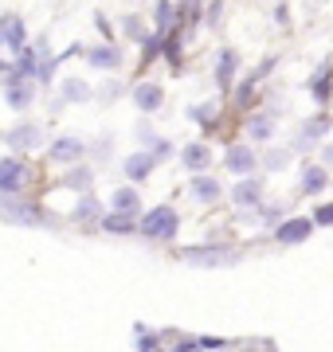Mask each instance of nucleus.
I'll return each mask as SVG.
<instances>
[{
	"label": "nucleus",
	"instance_id": "7",
	"mask_svg": "<svg viewBox=\"0 0 333 352\" xmlns=\"http://www.w3.org/2000/svg\"><path fill=\"white\" fill-rule=\"evenodd\" d=\"M153 168H157V157H153V153H145V149H141V153H129L126 164H122V173H126L133 184H141V180L153 173Z\"/></svg>",
	"mask_w": 333,
	"mask_h": 352
},
{
	"label": "nucleus",
	"instance_id": "15",
	"mask_svg": "<svg viewBox=\"0 0 333 352\" xmlns=\"http://www.w3.org/2000/svg\"><path fill=\"white\" fill-rule=\"evenodd\" d=\"M219 192H224V188H219L216 176H208V173H196V176H193V196H196L200 204H216Z\"/></svg>",
	"mask_w": 333,
	"mask_h": 352
},
{
	"label": "nucleus",
	"instance_id": "8",
	"mask_svg": "<svg viewBox=\"0 0 333 352\" xmlns=\"http://www.w3.org/2000/svg\"><path fill=\"white\" fill-rule=\"evenodd\" d=\"M87 157V145L78 138H59V141H52V161L55 164H71V161H83Z\"/></svg>",
	"mask_w": 333,
	"mask_h": 352
},
{
	"label": "nucleus",
	"instance_id": "34",
	"mask_svg": "<svg viewBox=\"0 0 333 352\" xmlns=\"http://www.w3.org/2000/svg\"><path fill=\"white\" fill-rule=\"evenodd\" d=\"M275 20H279V24H290V8H286V4H279V8H275Z\"/></svg>",
	"mask_w": 333,
	"mask_h": 352
},
{
	"label": "nucleus",
	"instance_id": "22",
	"mask_svg": "<svg viewBox=\"0 0 333 352\" xmlns=\"http://www.w3.org/2000/svg\"><path fill=\"white\" fill-rule=\"evenodd\" d=\"M231 78H235V51H219L216 82H219V87H231Z\"/></svg>",
	"mask_w": 333,
	"mask_h": 352
},
{
	"label": "nucleus",
	"instance_id": "16",
	"mask_svg": "<svg viewBox=\"0 0 333 352\" xmlns=\"http://www.w3.org/2000/svg\"><path fill=\"white\" fill-rule=\"evenodd\" d=\"M333 63H321L318 71H314V78H310V94H314V102H330L333 94Z\"/></svg>",
	"mask_w": 333,
	"mask_h": 352
},
{
	"label": "nucleus",
	"instance_id": "13",
	"mask_svg": "<svg viewBox=\"0 0 333 352\" xmlns=\"http://www.w3.org/2000/svg\"><path fill=\"white\" fill-rule=\"evenodd\" d=\"M0 215H4V219H16V223H43V215L36 212V204L0 200Z\"/></svg>",
	"mask_w": 333,
	"mask_h": 352
},
{
	"label": "nucleus",
	"instance_id": "5",
	"mask_svg": "<svg viewBox=\"0 0 333 352\" xmlns=\"http://www.w3.org/2000/svg\"><path fill=\"white\" fill-rule=\"evenodd\" d=\"M28 43V32H24V20L16 16H0V51H20Z\"/></svg>",
	"mask_w": 333,
	"mask_h": 352
},
{
	"label": "nucleus",
	"instance_id": "4",
	"mask_svg": "<svg viewBox=\"0 0 333 352\" xmlns=\"http://www.w3.org/2000/svg\"><path fill=\"white\" fill-rule=\"evenodd\" d=\"M231 200H235V208H259V200H263V176L247 173L244 180L231 188Z\"/></svg>",
	"mask_w": 333,
	"mask_h": 352
},
{
	"label": "nucleus",
	"instance_id": "19",
	"mask_svg": "<svg viewBox=\"0 0 333 352\" xmlns=\"http://www.w3.org/2000/svg\"><path fill=\"white\" fill-rule=\"evenodd\" d=\"M228 168L231 173H239V176L255 173V153L247 149V145H231L228 149Z\"/></svg>",
	"mask_w": 333,
	"mask_h": 352
},
{
	"label": "nucleus",
	"instance_id": "3",
	"mask_svg": "<svg viewBox=\"0 0 333 352\" xmlns=\"http://www.w3.org/2000/svg\"><path fill=\"white\" fill-rule=\"evenodd\" d=\"M310 235H314V219H302V215H294V219H282V223L275 227V239L286 243V247H294V243H306Z\"/></svg>",
	"mask_w": 333,
	"mask_h": 352
},
{
	"label": "nucleus",
	"instance_id": "10",
	"mask_svg": "<svg viewBox=\"0 0 333 352\" xmlns=\"http://www.w3.org/2000/svg\"><path fill=\"white\" fill-rule=\"evenodd\" d=\"M133 102H138L141 113H153V110H161L165 90L157 87V82H141V87H133Z\"/></svg>",
	"mask_w": 333,
	"mask_h": 352
},
{
	"label": "nucleus",
	"instance_id": "35",
	"mask_svg": "<svg viewBox=\"0 0 333 352\" xmlns=\"http://www.w3.org/2000/svg\"><path fill=\"white\" fill-rule=\"evenodd\" d=\"M321 161H325V164H333V145H325V149H321Z\"/></svg>",
	"mask_w": 333,
	"mask_h": 352
},
{
	"label": "nucleus",
	"instance_id": "28",
	"mask_svg": "<svg viewBox=\"0 0 333 352\" xmlns=\"http://www.w3.org/2000/svg\"><path fill=\"white\" fill-rule=\"evenodd\" d=\"M157 32H161V36H165L169 32V24H173V4H169V0H161V4H157Z\"/></svg>",
	"mask_w": 333,
	"mask_h": 352
},
{
	"label": "nucleus",
	"instance_id": "31",
	"mask_svg": "<svg viewBox=\"0 0 333 352\" xmlns=\"http://www.w3.org/2000/svg\"><path fill=\"white\" fill-rule=\"evenodd\" d=\"M122 28H126L129 39H145V28H141V16H126L122 20Z\"/></svg>",
	"mask_w": 333,
	"mask_h": 352
},
{
	"label": "nucleus",
	"instance_id": "2",
	"mask_svg": "<svg viewBox=\"0 0 333 352\" xmlns=\"http://www.w3.org/2000/svg\"><path fill=\"white\" fill-rule=\"evenodd\" d=\"M28 180H32V168H28L24 161H16V157H0V192H4V196L20 192Z\"/></svg>",
	"mask_w": 333,
	"mask_h": 352
},
{
	"label": "nucleus",
	"instance_id": "1",
	"mask_svg": "<svg viewBox=\"0 0 333 352\" xmlns=\"http://www.w3.org/2000/svg\"><path fill=\"white\" fill-rule=\"evenodd\" d=\"M177 227H180L177 208H169V204H161V208H153V212H145V215H141L138 231L145 235V239L165 243V239H177Z\"/></svg>",
	"mask_w": 333,
	"mask_h": 352
},
{
	"label": "nucleus",
	"instance_id": "27",
	"mask_svg": "<svg viewBox=\"0 0 333 352\" xmlns=\"http://www.w3.org/2000/svg\"><path fill=\"white\" fill-rule=\"evenodd\" d=\"M216 113H219L216 102H200V106H193V110H189V118H193L196 126H212V122H216Z\"/></svg>",
	"mask_w": 333,
	"mask_h": 352
},
{
	"label": "nucleus",
	"instance_id": "29",
	"mask_svg": "<svg viewBox=\"0 0 333 352\" xmlns=\"http://www.w3.org/2000/svg\"><path fill=\"white\" fill-rule=\"evenodd\" d=\"M133 333H138V349H157V344H161V337H157L153 329L138 325V329H133Z\"/></svg>",
	"mask_w": 333,
	"mask_h": 352
},
{
	"label": "nucleus",
	"instance_id": "33",
	"mask_svg": "<svg viewBox=\"0 0 333 352\" xmlns=\"http://www.w3.org/2000/svg\"><path fill=\"white\" fill-rule=\"evenodd\" d=\"M259 215H263V219H282V208L279 204H270V208H263Z\"/></svg>",
	"mask_w": 333,
	"mask_h": 352
},
{
	"label": "nucleus",
	"instance_id": "6",
	"mask_svg": "<svg viewBox=\"0 0 333 352\" xmlns=\"http://www.w3.org/2000/svg\"><path fill=\"white\" fill-rule=\"evenodd\" d=\"M184 258L196 266H231L239 254L235 251H216V247H193V251H184Z\"/></svg>",
	"mask_w": 333,
	"mask_h": 352
},
{
	"label": "nucleus",
	"instance_id": "30",
	"mask_svg": "<svg viewBox=\"0 0 333 352\" xmlns=\"http://www.w3.org/2000/svg\"><path fill=\"white\" fill-rule=\"evenodd\" d=\"M286 161H290V153H286V149H270L263 164H267L270 173H279V168H286Z\"/></svg>",
	"mask_w": 333,
	"mask_h": 352
},
{
	"label": "nucleus",
	"instance_id": "23",
	"mask_svg": "<svg viewBox=\"0 0 333 352\" xmlns=\"http://www.w3.org/2000/svg\"><path fill=\"white\" fill-rule=\"evenodd\" d=\"M90 98V82L83 78H63V102H87Z\"/></svg>",
	"mask_w": 333,
	"mask_h": 352
},
{
	"label": "nucleus",
	"instance_id": "11",
	"mask_svg": "<svg viewBox=\"0 0 333 352\" xmlns=\"http://www.w3.org/2000/svg\"><path fill=\"white\" fill-rule=\"evenodd\" d=\"M325 133H330V118H310L306 126L298 129V149H314V145H318L321 138H325Z\"/></svg>",
	"mask_w": 333,
	"mask_h": 352
},
{
	"label": "nucleus",
	"instance_id": "12",
	"mask_svg": "<svg viewBox=\"0 0 333 352\" xmlns=\"http://www.w3.org/2000/svg\"><path fill=\"white\" fill-rule=\"evenodd\" d=\"M325 184H330V176H325V168H321V164H306V168H302V176H298V192H302V196H318Z\"/></svg>",
	"mask_w": 333,
	"mask_h": 352
},
{
	"label": "nucleus",
	"instance_id": "9",
	"mask_svg": "<svg viewBox=\"0 0 333 352\" xmlns=\"http://www.w3.org/2000/svg\"><path fill=\"white\" fill-rule=\"evenodd\" d=\"M180 161H184L189 173H208V164H212V149H208L204 141H193V145H184Z\"/></svg>",
	"mask_w": 333,
	"mask_h": 352
},
{
	"label": "nucleus",
	"instance_id": "32",
	"mask_svg": "<svg viewBox=\"0 0 333 352\" xmlns=\"http://www.w3.org/2000/svg\"><path fill=\"white\" fill-rule=\"evenodd\" d=\"M314 223H321V227H333V204H321L318 212H314Z\"/></svg>",
	"mask_w": 333,
	"mask_h": 352
},
{
	"label": "nucleus",
	"instance_id": "26",
	"mask_svg": "<svg viewBox=\"0 0 333 352\" xmlns=\"http://www.w3.org/2000/svg\"><path fill=\"white\" fill-rule=\"evenodd\" d=\"M247 133H251L255 141H270V138H275V122L259 113V118H251V122H247Z\"/></svg>",
	"mask_w": 333,
	"mask_h": 352
},
{
	"label": "nucleus",
	"instance_id": "20",
	"mask_svg": "<svg viewBox=\"0 0 333 352\" xmlns=\"http://www.w3.org/2000/svg\"><path fill=\"white\" fill-rule=\"evenodd\" d=\"M110 208H114V212H129V215H138L141 200H138V192H133V188H114V196H110Z\"/></svg>",
	"mask_w": 333,
	"mask_h": 352
},
{
	"label": "nucleus",
	"instance_id": "17",
	"mask_svg": "<svg viewBox=\"0 0 333 352\" xmlns=\"http://www.w3.org/2000/svg\"><path fill=\"white\" fill-rule=\"evenodd\" d=\"M87 63L98 67V71H114V67L122 63V51L110 47V43H103V47H90L87 51Z\"/></svg>",
	"mask_w": 333,
	"mask_h": 352
},
{
	"label": "nucleus",
	"instance_id": "21",
	"mask_svg": "<svg viewBox=\"0 0 333 352\" xmlns=\"http://www.w3.org/2000/svg\"><path fill=\"white\" fill-rule=\"evenodd\" d=\"M103 227L110 231V235H129V231H133V215L129 212H110V215H103Z\"/></svg>",
	"mask_w": 333,
	"mask_h": 352
},
{
	"label": "nucleus",
	"instance_id": "25",
	"mask_svg": "<svg viewBox=\"0 0 333 352\" xmlns=\"http://www.w3.org/2000/svg\"><path fill=\"white\" fill-rule=\"evenodd\" d=\"M63 184L67 188H83L87 192L90 184H94V168H87V164H83V168H71V173L63 176Z\"/></svg>",
	"mask_w": 333,
	"mask_h": 352
},
{
	"label": "nucleus",
	"instance_id": "14",
	"mask_svg": "<svg viewBox=\"0 0 333 352\" xmlns=\"http://www.w3.org/2000/svg\"><path fill=\"white\" fill-rule=\"evenodd\" d=\"M39 141H43V129L32 126V122H24V126H16L12 133H8V145H12V149H36Z\"/></svg>",
	"mask_w": 333,
	"mask_h": 352
},
{
	"label": "nucleus",
	"instance_id": "24",
	"mask_svg": "<svg viewBox=\"0 0 333 352\" xmlns=\"http://www.w3.org/2000/svg\"><path fill=\"white\" fill-rule=\"evenodd\" d=\"M103 215V204L94 200V196H83V200L75 204V219L78 223H90V219H98Z\"/></svg>",
	"mask_w": 333,
	"mask_h": 352
},
{
	"label": "nucleus",
	"instance_id": "18",
	"mask_svg": "<svg viewBox=\"0 0 333 352\" xmlns=\"http://www.w3.org/2000/svg\"><path fill=\"white\" fill-rule=\"evenodd\" d=\"M32 87H28V78H20V82H4V102L12 106V110H28L32 106Z\"/></svg>",
	"mask_w": 333,
	"mask_h": 352
}]
</instances>
